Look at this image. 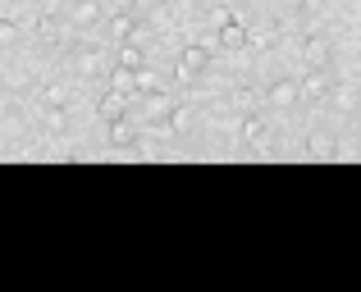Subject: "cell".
I'll return each instance as SVG.
<instances>
[{
    "instance_id": "1",
    "label": "cell",
    "mask_w": 361,
    "mask_h": 292,
    "mask_svg": "<svg viewBox=\"0 0 361 292\" xmlns=\"http://www.w3.org/2000/svg\"><path fill=\"white\" fill-rule=\"evenodd\" d=\"M206 64H211V46L202 42H188L183 51H178V78H202Z\"/></svg>"
},
{
    "instance_id": "2",
    "label": "cell",
    "mask_w": 361,
    "mask_h": 292,
    "mask_svg": "<svg viewBox=\"0 0 361 292\" xmlns=\"http://www.w3.org/2000/svg\"><path fill=\"white\" fill-rule=\"evenodd\" d=\"M298 101H302V91H298L293 78H274L270 87H265V106H270V110H293Z\"/></svg>"
},
{
    "instance_id": "3",
    "label": "cell",
    "mask_w": 361,
    "mask_h": 292,
    "mask_svg": "<svg viewBox=\"0 0 361 292\" xmlns=\"http://www.w3.org/2000/svg\"><path fill=\"white\" fill-rule=\"evenodd\" d=\"M329 87H334V82H329V73H325V69H311L307 78L298 82L302 101H325V96H329Z\"/></svg>"
},
{
    "instance_id": "4",
    "label": "cell",
    "mask_w": 361,
    "mask_h": 292,
    "mask_svg": "<svg viewBox=\"0 0 361 292\" xmlns=\"http://www.w3.org/2000/svg\"><path fill=\"white\" fill-rule=\"evenodd\" d=\"M302 64L307 69H329V42L325 37H307L302 42Z\"/></svg>"
},
{
    "instance_id": "5",
    "label": "cell",
    "mask_w": 361,
    "mask_h": 292,
    "mask_svg": "<svg viewBox=\"0 0 361 292\" xmlns=\"http://www.w3.org/2000/svg\"><path fill=\"white\" fill-rule=\"evenodd\" d=\"M123 110H128V96H119V91H106V96L97 101V115L106 119V124H115V119H123Z\"/></svg>"
},
{
    "instance_id": "6",
    "label": "cell",
    "mask_w": 361,
    "mask_h": 292,
    "mask_svg": "<svg viewBox=\"0 0 361 292\" xmlns=\"http://www.w3.org/2000/svg\"><path fill=\"white\" fill-rule=\"evenodd\" d=\"M110 91H119V96H137V78H133V69H123V64H115V73H110Z\"/></svg>"
},
{
    "instance_id": "7",
    "label": "cell",
    "mask_w": 361,
    "mask_h": 292,
    "mask_svg": "<svg viewBox=\"0 0 361 292\" xmlns=\"http://www.w3.org/2000/svg\"><path fill=\"white\" fill-rule=\"evenodd\" d=\"M220 46H224V51H243V46H247V27L238 23V18L220 27Z\"/></svg>"
},
{
    "instance_id": "8",
    "label": "cell",
    "mask_w": 361,
    "mask_h": 292,
    "mask_svg": "<svg viewBox=\"0 0 361 292\" xmlns=\"http://www.w3.org/2000/svg\"><path fill=\"white\" fill-rule=\"evenodd\" d=\"M169 110H174V101H169L165 91H151V96H147V119L165 124V119H169Z\"/></svg>"
},
{
    "instance_id": "9",
    "label": "cell",
    "mask_w": 361,
    "mask_h": 292,
    "mask_svg": "<svg viewBox=\"0 0 361 292\" xmlns=\"http://www.w3.org/2000/svg\"><path fill=\"white\" fill-rule=\"evenodd\" d=\"M265 142V119L261 115H247L243 119V146H261Z\"/></svg>"
},
{
    "instance_id": "10",
    "label": "cell",
    "mask_w": 361,
    "mask_h": 292,
    "mask_svg": "<svg viewBox=\"0 0 361 292\" xmlns=\"http://www.w3.org/2000/svg\"><path fill=\"white\" fill-rule=\"evenodd\" d=\"M42 101H46V110H64V106H69V87H64V82H46Z\"/></svg>"
},
{
    "instance_id": "11",
    "label": "cell",
    "mask_w": 361,
    "mask_h": 292,
    "mask_svg": "<svg viewBox=\"0 0 361 292\" xmlns=\"http://www.w3.org/2000/svg\"><path fill=\"white\" fill-rule=\"evenodd\" d=\"M119 64H123V69H142V64H147V55H142V46L133 42V37L119 42Z\"/></svg>"
},
{
    "instance_id": "12",
    "label": "cell",
    "mask_w": 361,
    "mask_h": 292,
    "mask_svg": "<svg viewBox=\"0 0 361 292\" xmlns=\"http://www.w3.org/2000/svg\"><path fill=\"white\" fill-rule=\"evenodd\" d=\"M133 137H137V128H133V119H128V115L110 124V142H115V146H133Z\"/></svg>"
},
{
    "instance_id": "13",
    "label": "cell",
    "mask_w": 361,
    "mask_h": 292,
    "mask_svg": "<svg viewBox=\"0 0 361 292\" xmlns=\"http://www.w3.org/2000/svg\"><path fill=\"white\" fill-rule=\"evenodd\" d=\"M97 18H101V5H97V0H73V23L92 27Z\"/></svg>"
},
{
    "instance_id": "14",
    "label": "cell",
    "mask_w": 361,
    "mask_h": 292,
    "mask_svg": "<svg viewBox=\"0 0 361 292\" xmlns=\"http://www.w3.org/2000/svg\"><path fill=\"white\" fill-rule=\"evenodd\" d=\"M307 151L316 160H329V155H334V137H329V133H311L307 137Z\"/></svg>"
},
{
    "instance_id": "15",
    "label": "cell",
    "mask_w": 361,
    "mask_h": 292,
    "mask_svg": "<svg viewBox=\"0 0 361 292\" xmlns=\"http://www.w3.org/2000/svg\"><path fill=\"white\" fill-rule=\"evenodd\" d=\"M73 64H78V73H87V78H92V73H101V51L82 46V51H78V60H73Z\"/></svg>"
},
{
    "instance_id": "16",
    "label": "cell",
    "mask_w": 361,
    "mask_h": 292,
    "mask_svg": "<svg viewBox=\"0 0 361 292\" xmlns=\"http://www.w3.org/2000/svg\"><path fill=\"white\" fill-rule=\"evenodd\" d=\"M133 78H137V96H151V91H160V78L142 64V69H133Z\"/></svg>"
},
{
    "instance_id": "17",
    "label": "cell",
    "mask_w": 361,
    "mask_h": 292,
    "mask_svg": "<svg viewBox=\"0 0 361 292\" xmlns=\"http://www.w3.org/2000/svg\"><path fill=\"white\" fill-rule=\"evenodd\" d=\"M37 37H42V42H60V18L42 14V18H37Z\"/></svg>"
},
{
    "instance_id": "18",
    "label": "cell",
    "mask_w": 361,
    "mask_h": 292,
    "mask_svg": "<svg viewBox=\"0 0 361 292\" xmlns=\"http://www.w3.org/2000/svg\"><path fill=\"white\" fill-rule=\"evenodd\" d=\"M110 37H115V42H128V37H133V14H115V18H110Z\"/></svg>"
},
{
    "instance_id": "19",
    "label": "cell",
    "mask_w": 361,
    "mask_h": 292,
    "mask_svg": "<svg viewBox=\"0 0 361 292\" xmlns=\"http://www.w3.org/2000/svg\"><path fill=\"white\" fill-rule=\"evenodd\" d=\"M188 124H192V110H188V106H174V110H169V119H165V128H174V133H183V128Z\"/></svg>"
},
{
    "instance_id": "20",
    "label": "cell",
    "mask_w": 361,
    "mask_h": 292,
    "mask_svg": "<svg viewBox=\"0 0 361 292\" xmlns=\"http://www.w3.org/2000/svg\"><path fill=\"white\" fill-rule=\"evenodd\" d=\"M18 37H23V27H18L14 18H0V46H14Z\"/></svg>"
},
{
    "instance_id": "21",
    "label": "cell",
    "mask_w": 361,
    "mask_h": 292,
    "mask_svg": "<svg viewBox=\"0 0 361 292\" xmlns=\"http://www.w3.org/2000/svg\"><path fill=\"white\" fill-rule=\"evenodd\" d=\"M64 128H69V119H64V110H46V133H55V137H60Z\"/></svg>"
},
{
    "instance_id": "22",
    "label": "cell",
    "mask_w": 361,
    "mask_h": 292,
    "mask_svg": "<svg viewBox=\"0 0 361 292\" xmlns=\"http://www.w3.org/2000/svg\"><path fill=\"white\" fill-rule=\"evenodd\" d=\"M329 101H334L338 110H348V106L357 101V91H353V87H329Z\"/></svg>"
},
{
    "instance_id": "23",
    "label": "cell",
    "mask_w": 361,
    "mask_h": 292,
    "mask_svg": "<svg viewBox=\"0 0 361 292\" xmlns=\"http://www.w3.org/2000/svg\"><path fill=\"white\" fill-rule=\"evenodd\" d=\"M233 106H238V110H252L256 106V91L252 87H238V91H233Z\"/></svg>"
},
{
    "instance_id": "24",
    "label": "cell",
    "mask_w": 361,
    "mask_h": 292,
    "mask_svg": "<svg viewBox=\"0 0 361 292\" xmlns=\"http://www.w3.org/2000/svg\"><path fill=\"white\" fill-rule=\"evenodd\" d=\"M215 23H220V27H224V23H233V9H229V5H220V9H215Z\"/></svg>"
},
{
    "instance_id": "25",
    "label": "cell",
    "mask_w": 361,
    "mask_h": 292,
    "mask_svg": "<svg viewBox=\"0 0 361 292\" xmlns=\"http://www.w3.org/2000/svg\"><path fill=\"white\" fill-rule=\"evenodd\" d=\"M160 5H169V0H160Z\"/></svg>"
}]
</instances>
